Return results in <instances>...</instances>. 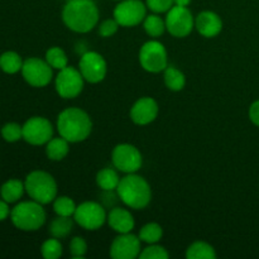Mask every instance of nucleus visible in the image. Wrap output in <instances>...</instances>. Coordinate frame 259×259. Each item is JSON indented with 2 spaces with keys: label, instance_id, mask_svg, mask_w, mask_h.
Returning a JSON list of instances; mask_svg holds the SVG:
<instances>
[{
  "label": "nucleus",
  "instance_id": "nucleus-15",
  "mask_svg": "<svg viewBox=\"0 0 259 259\" xmlns=\"http://www.w3.org/2000/svg\"><path fill=\"white\" fill-rule=\"evenodd\" d=\"M142 240L139 237L125 233L114 238L110 245V257L113 259H136L142 252Z\"/></svg>",
  "mask_w": 259,
  "mask_h": 259
},
{
  "label": "nucleus",
  "instance_id": "nucleus-9",
  "mask_svg": "<svg viewBox=\"0 0 259 259\" xmlns=\"http://www.w3.org/2000/svg\"><path fill=\"white\" fill-rule=\"evenodd\" d=\"M73 220L82 229L95 232L108 222V214L99 202L85 201L77 205L73 214Z\"/></svg>",
  "mask_w": 259,
  "mask_h": 259
},
{
  "label": "nucleus",
  "instance_id": "nucleus-39",
  "mask_svg": "<svg viewBox=\"0 0 259 259\" xmlns=\"http://www.w3.org/2000/svg\"><path fill=\"white\" fill-rule=\"evenodd\" d=\"M119 2H120V0H119Z\"/></svg>",
  "mask_w": 259,
  "mask_h": 259
},
{
  "label": "nucleus",
  "instance_id": "nucleus-28",
  "mask_svg": "<svg viewBox=\"0 0 259 259\" xmlns=\"http://www.w3.org/2000/svg\"><path fill=\"white\" fill-rule=\"evenodd\" d=\"M45 60L47 61V63L53 68V70L60 71L68 66L67 55H66L65 51L60 47H51L50 50H47Z\"/></svg>",
  "mask_w": 259,
  "mask_h": 259
},
{
  "label": "nucleus",
  "instance_id": "nucleus-4",
  "mask_svg": "<svg viewBox=\"0 0 259 259\" xmlns=\"http://www.w3.org/2000/svg\"><path fill=\"white\" fill-rule=\"evenodd\" d=\"M47 215L43 205L30 200L15 205L10 211V220L17 229L23 232H35L45 225Z\"/></svg>",
  "mask_w": 259,
  "mask_h": 259
},
{
  "label": "nucleus",
  "instance_id": "nucleus-26",
  "mask_svg": "<svg viewBox=\"0 0 259 259\" xmlns=\"http://www.w3.org/2000/svg\"><path fill=\"white\" fill-rule=\"evenodd\" d=\"M142 24H143V28L144 30H146L147 34L152 38L161 37L164 33V30H167L166 20L162 19L161 15L156 14V13L147 15Z\"/></svg>",
  "mask_w": 259,
  "mask_h": 259
},
{
  "label": "nucleus",
  "instance_id": "nucleus-22",
  "mask_svg": "<svg viewBox=\"0 0 259 259\" xmlns=\"http://www.w3.org/2000/svg\"><path fill=\"white\" fill-rule=\"evenodd\" d=\"M73 224H75V220H73L72 217H60V215H57L51 222L48 232L53 238L65 239L72 233Z\"/></svg>",
  "mask_w": 259,
  "mask_h": 259
},
{
  "label": "nucleus",
  "instance_id": "nucleus-5",
  "mask_svg": "<svg viewBox=\"0 0 259 259\" xmlns=\"http://www.w3.org/2000/svg\"><path fill=\"white\" fill-rule=\"evenodd\" d=\"M24 186L28 196L42 205L51 204L57 197V182L52 175L46 171L37 169L30 172L25 177Z\"/></svg>",
  "mask_w": 259,
  "mask_h": 259
},
{
  "label": "nucleus",
  "instance_id": "nucleus-8",
  "mask_svg": "<svg viewBox=\"0 0 259 259\" xmlns=\"http://www.w3.org/2000/svg\"><path fill=\"white\" fill-rule=\"evenodd\" d=\"M111 162L114 167L123 174H137L142 168L143 157L136 146L120 143L114 147L111 152Z\"/></svg>",
  "mask_w": 259,
  "mask_h": 259
},
{
  "label": "nucleus",
  "instance_id": "nucleus-32",
  "mask_svg": "<svg viewBox=\"0 0 259 259\" xmlns=\"http://www.w3.org/2000/svg\"><path fill=\"white\" fill-rule=\"evenodd\" d=\"M168 257L169 253L167 252L166 248L158 245V243L148 244V247L144 248L139 254L141 259H168Z\"/></svg>",
  "mask_w": 259,
  "mask_h": 259
},
{
  "label": "nucleus",
  "instance_id": "nucleus-3",
  "mask_svg": "<svg viewBox=\"0 0 259 259\" xmlns=\"http://www.w3.org/2000/svg\"><path fill=\"white\" fill-rule=\"evenodd\" d=\"M116 194L125 206L134 210L146 209L152 200V189L144 177L128 174L121 177Z\"/></svg>",
  "mask_w": 259,
  "mask_h": 259
},
{
  "label": "nucleus",
  "instance_id": "nucleus-34",
  "mask_svg": "<svg viewBox=\"0 0 259 259\" xmlns=\"http://www.w3.org/2000/svg\"><path fill=\"white\" fill-rule=\"evenodd\" d=\"M146 5L151 12L156 14L167 13L175 5L174 0H146Z\"/></svg>",
  "mask_w": 259,
  "mask_h": 259
},
{
  "label": "nucleus",
  "instance_id": "nucleus-17",
  "mask_svg": "<svg viewBox=\"0 0 259 259\" xmlns=\"http://www.w3.org/2000/svg\"><path fill=\"white\" fill-rule=\"evenodd\" d=\"M195 28L205 38H214L223 30V20L217 13L204 10L195 18Z\"/></svg>",
  "mask_w": 259,
  "mask_h": 259
},
{
  "label": "nucleus",
  "instance_id": "nucleus-27",
  "mask_svg": "<svg viewBox=\"0 0 259 259\" xmlns=\"http://www.w3.org/2000/svg\"><path fill=\"white\" fill-rule=\"evenodd\" d=\"M139 239L147 244H156L163 237V229L157 223H148L139 230Z\"/></svg>",
  "mask_w": 259,
  "mask_h": 259
},
{
  "label": "nucleus",
  "instance_id": "nucleus-7",
  "mask_svg": "<svg viewBox=\"0 0 259 259\" xmlns=\"http://www.w3.org/2000/svg\"><path fill=\"white\" fill-rule=\"evenodd\" d=\"M85 78L81 75L80 70L72 66L62 68L58 71L55 78V88L60 98L70 100L75 99L82 93Z\"/></svg>",
  "mask_w": 259,
  "mask_h": 259
},
{
  "label": "nucleus",
  "instance_id": "nucleus-19",
  "mask_svg": "<svg viewBox=\"0 0 259 259\" xmlns=\"http://www.w3.org/2000/svg\"><path fill=\"white\" fill-rule=\"evenodd\" d=\"M24 191V182L17 179H10L7 182H4L2 185V187H0V196L8 204H14V202L19 201L22 199Z\"/></svg>",
  "mask_w": 259,
  "mask_h": 259
},
{
  "label": "nucleus",
  "instance_id": "nucleus-24",
  "mask_svg": "<svg viewBox=\"0 0 259 259\" xmlns=\"http://www.w3.org/2000/svg\"><path fill=\"white\" fill-rule=\"evenodd\" d=\"M217 252L214 247L206 242L197 240L190 244L186 249L187 259H217Z\"/></svg>",
  "mask_w": 259,
  "mask_h": 259
},
{
  "label": "nucleus",
  "instance_id": "nucleus-31",
  "mask_svg": "<svg viewBox=\"0 0 259 259\" xmlns=\"http://www.w3.org/2000/svg\"><path fill=\"white\" fill-rule=\"evenodd\" d=\"M0 133L5 142L15 143V142L23 139V125H19L18 123H7L5 125H3Z\"/></svg>",
  "mask_w": 259,
  "mask_h": 259
},
{
  "label": "nucleus",
  "instance_id": "nucleus-37",
  "mask_svg": "<svg viewBox=\"0 0 259 259\" xmlns=\"http://www.w3.org/2000/svg\"><path fill=\"white\" fill-rule=\"evenodd\" d=\"M10 207H9V204H8L5 200L0 199V222H4L5 219H8V218L10 217Z\"/></svg>",
  "mask_w": 259,
  "mask_h": 259
},
{
  "label": "nucleus",
  "instance_id": "nucleus-2",
  "mask_svg": "<svg viewBox=\"0 0 259 259\" xmlns=\"http://www.w3.org/2000/svg\"><path fill=\"white\" fill-rule=\"evenodd\" d=\"M57 132L70 143L86 141L93 132V120L85 110L80 108H67L57 116Z\"/></svg>",
  "mask_w": 259,
  "mask_h": 259
},
{
  "label": "nucleus",
  "instance_id": "nucleus-33",
  "mask_svg": "<svg viewBox=\"0 0 259 259\" xmlns=\"http://www.w3.org/2000/svg\"><path fill=\"white\" fill-rule=\"evenodd\" d=\"M70 253L73 258L81 259L88 253V243L82 237H73L70 242Z\"/></svg>",
  "mask_w": 259,
  "mask_h": 259
},
{
  "label": "nucleus",
  "instance_id": "nucleus-18",
  "mask_svg": "<svg viewBox=\"0 0 259 259\" xmlns=\"http://www.w3.org/2000/svg\"><path fill=\"white\" fill-rule=\"evenodd\" d=\"M108 224L118 234L132 233L136 227V220L132 212L124 207H114L108 214Z\"/></svg>",
  "mask_w": 259,
  "mask_h": 259
},
{
  "label": "nucleus",
  "instance_id": "nucleus-23",
  "mask_svg": "<svg viewBox=\"0 0 259 259\" xmlns=\"http://www.w3.org/2000/svg\"><path fill=\"white\" fill-rule=\"evenodd\" d=\"M163 81L166 88L168 90L175 91V93L184 90L185 86H186L185 73L174 66H167L166 70L163 71Z\"/></svg>",
  "mask_w": 259,
  "mask_h": 259
},
{
  "label": "nucleus",
  "instance_id": "nucleus-11",
  "mask_svg": "<svg viewBox=\"0 0 259 259\" xmlns=\"http://www.w3.org/2000/svg\"><path fill=\"white\" fill-rule=\"evenodd\" d=\"M147 5L141 0H120L113 12V17L120 27H137L147 17Z\"/></svg>",
  "mask_w": 259,
  "mask_h": 259
},
{
  "label": "nucleus",
  "instance_id": "nucleus-30",
  "mask_svg": "<svg viewBox=\"0 0 259 259\" xmlns=\"http://www.w3.org/2000/svg\"><path fill=\"white\" fill-rule=\"evenodd\" d=\"M63 248L60 239L57 238H51L47 239L40 247V254L45 259H58L62 255Z\"/></svg>",
  "mask_w": 259,
  "mask_h": 259
},
{
  "label": "nucleus",
  "instance_id": "nucleus-12",
  "mask_svg": "<svg viewBox=\"0 0 259 259\" xmlns=\"http://www.w3.org/2000/svg\"><path fill=\"white\" fill-rule=\"evenodd\" d=\"M22 76L27 83L33 88H45L52 81L53 68L46 60L38 57H29L23 62Z\"/></svg>",
  "mask_w": 259,
  "mask_h": 259
},
{
  "label": "nucleus",
  "instance_id": "nucleus-36",
  "mask_svg": "<svg viewBox=\"0 0 259 259\" xmlns=\"http://www.w3.org/2000/svg\"><path fill=\"white\" fill-rule=\"evenodd\" d=\"M249 119L254 125L259 126V100L254 101L249 108Z\"/></svg>",
  "mask_w": 259,
  "mask_h": 259
},
{
  "label": "nucleus",
  "instance_id": "nucleus-1",
  "mask_svg": "<svg viewBox=\"0 0 259 259\" xmlns=\"http://www.w3.org/2000/svg\"><path fill=\"white\" fill-rule=\"evenodd\" d=\"M98 7L94 0H68L62 9V22L75 33H89L99 23Z\"/></svg>",
  "mask_w": 259,
  "mask_h": 259
},
{
  "label": "nucleus",
  "instance_id": "nucleus-38",
  "mask_svg": "<svg viewBox=\"0 0 259 259\" xmlns=\"http://www.w3.org/2000/svg\"><path fill=\"white\" fill-rule=\"evenodd\" d=\"M191 2L192 0H174L175 5H180V7H189Z\"/></svg>",
  "mask_w": 259,
  "mask_h": 259
},
{
  "label": "nucleus",
  "instance_id": "nucleus-13",
  "mask_svg": "<svg viewBox=\"0 0 259 259\" xmlns=\"http://www.w3.org/2000/svg\"><path fill=\"white\" fill-rule=\"evenodd\" d=\"M78 70L89 83H99L106 77L108 63L103 55L95 51H88L78 61Z\"/></svg>",
  "mask_w": 259,
  "mask_h": 259
},
{
  "label": "nucleus",
  "instance_id": "nucleus-21",
  "mask_svg": "<svg viewBox=\"0 0 259 259\" xmlns=\"http://www.w3.org/2000/svg\"><path fill=\"white\" fill-rule=\"evenodd\" d=\"M120 182V177H119L118 169L110 168V167H105V168L100 169L96 175V185L100 187L103 191L113 192L116 191Z\"/></svg>",
  "mask_w": 259,
  "mask_h": 259
},
{
  "label": "nucleus",
  "instance_id": "nucleus-10",
  "mask_svg": "<svg viewBox=\"0 0 259 259\" xmlns=\"http://www.w3.org/2000/svg\"><path fill=\"white\" fill-rule=\"evenodd\" d=\"M164 20L167 32L176 38L187 37L195 28V18L187 7L174 5L167 12Z\"/></svg>",
  "mask_w": 259,
  "mask_h": 259
},
{
  "label": "nucleus",
  "instance_id": "nucleus-20",
  "mask_svg": "<svg viewBox=\"0 0 259 259\" xmlns=\"http://www.w3.org/2000/svg\"><path fill=\"white\" fill-rule=\"evenodd\" d=\"M68 152H70V142L61 136L57 138H52L46 144V154L51 161H62L66 158Z\"/></svg>",
  "mask_w": 259,
  "mask_h": 259
},
{
  "label": "nucleus",
  "instance_id": "nucleus-29",
  "mask_svg": "<svg viewBox=\"0 0 259 259\" xmlns=\"http://www.w3.org/2000/svg\"><path fill=\"white\" fill-rule=\"evenodd\" d=\"M53 211L56 212V215H60V217H72L76 211V207L77 205L75 204L71 197L68 196H57L53 200Z\"/></svg>",
  "mask_w": 259,
  "mask_h": 259
},
{
  "label": "nucleus",
  "instance_id": "nucleus-14",
  "mask_svg": "<svg viewBox=\"0 0 259 259\" xmlns=\"http://www.w3.org/2000/svg\"><path fill=\"white\" fill-rule=\"evenodd\" d=\"M52 123L45 116H32L23 125V139L32 146H43L53 138Z\"/></svg>",
  "mask_w": 259,
  "mask_h": 259
},
{
  "label": "nucleus",
  "instance_id": "nucleus-6",
  "mask_svg": "<svg viewBox=\"0 0 259 259\" xmlns=\"http://www.w3.org/2000/svg\"><path fill=\"white\" fill-rule=\"evenodd\" d=\"M139 63L147 72H163L168 66V55L163 43L158 40H148L139 51Z\"/></svg>",
  "mask_w": 259,
  "mask_h": 259
},
{
  "label": "nucleus",
  "instance_id": "nucleus-25",
  "mask_svg": "<svg viewBox=\"0 0 259 259\" xmlns=\"http://www.w3.org/2000/svg\"><path fill=\"white\" fill-rule=\"evenodd\" d=\"M23 62L24 61L22 60V57L14 51H8L0 55V70L9 75H14L22 71Z\"/></svg>",
  "mask_w": 259,
  "mask_h": 259
},
{
  "label": "nucleus",
  "instance_id": "nucleus-35",
  "mask_svg": "<svg viewBox=\"0 0 259 259\" xmlns=\"http://www.w3.org/2000/svg\"><path fill=\"white\" fill-rule=\"evenodd\" d=\"M119 27L120 25H119V23L114 18L113 19H105L99 25V34L103 38H110L118 32Z\"/></svg>",
  "mask_w": 259,
  "mask_h": 259
},
{
  "label": "nucleus",
  "instance_id": "nucleus-16",
  "mask_svg": "<svg viewBox=\"0 0 259 259\" xmlns=\"http://www.w3.org/2000/svg\"><path fill=\"white\" fill-rule=\"evenodd\" d=\"M158 113V103L151 96H143L131 108V119L137 125H148L156 120Z\"/></svg>",
  "mask_w": 259,
  "mask_h": 259
}]
</instances>
